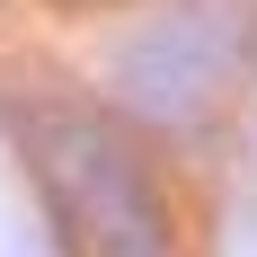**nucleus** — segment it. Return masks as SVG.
Wrapping results in <instances>:
<instances>
[{"label": "nucleus", "mask_w": 257, "mask_h": 257, "mask_svg": "<svg viewBox=\"0 0 257 257\" xmlns=\"http://www.w3.org/2000/svg\"><path fill=\"white\" fill-rule=\"evenodd\" d=\"M27 151H36V169H45V186L62 195L71 239L89 257H169L160 186H151V169H142V151L106 124L98 106L36 98L27 106Z\"/></svg>", "instance_id": "nucleus-1"}, {"label": "nucleus", "mask_w": 257, "mask_h": 257, "mask_svg": "<svg viewBox=\"0 0 257 257\" xmlns=\"http://www.w3.org/2000/svg\"><path fill=\"white\" fill-rule=\"evenodd\" d=\"M0 257H45V239L27 231V213L9 204V195H0Z\"/></svg>", "instance_id": "nucleus-2"}]
</instances>
